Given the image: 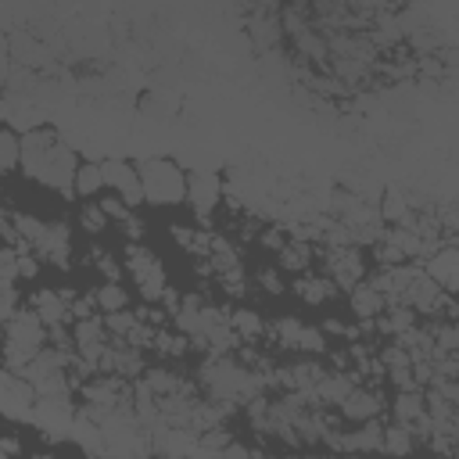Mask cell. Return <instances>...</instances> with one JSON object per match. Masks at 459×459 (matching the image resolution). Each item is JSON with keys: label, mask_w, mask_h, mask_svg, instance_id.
I'll list each match as a JSON object with an SVG mask.
<instances>
[{"label": "cell", "mask_w": 459, "mask_h": 459, "mask_svg": "<svg viewBox=\"0 0 459 459\" xmlns=\"http://www.w3.org/2000/svg\"><path fill=\"white\" fill-rule=\"evenodd\" d=\"M18 165L25 169V176L39 179L43 186H54V190H61V194H75L72 186H75V169H79V161H75L72 147H68L57 133L39 129V126L29 129V133L22 136V158H18Z\"/></svg>", "instance_id": "cell-1"}, {"label": "cell", "mask_w": 459, "mask_h": 459, "mask_svg": "<svg viewBox=\"0 0 459 459\" xmlns=\"http://www.w3.org/2000/svg\"><path fill=\"white\" fill-rule=\"evenodd\" d=\"M47 348V326L32 308H14L4 323V359L11 373H18L25 362H32Z\"/></svg>", "instance_id": "cell-2"}, {"label": "cell", "mask_w": 459, "mask_h": 459, "mask_svg": "<svg viewBox=\"0 0 459 459\" xmlns=\"http://www.w3.org/2000/svg\"><path fill=\"white\" fill-rule=\"evenodd\" d=\"M140 190L147 204H179L186 201V176L176 161L169 158H147L136 165Z\"/></svg>", "instance_id": "cell-3"}, {"label": "cell", "mask_w": 459, "mask_h": 459, "mask_svg": "<svg viewBox=\"0 0 459 459\" xmlns=\"http://www.w3.org/2000/svg\"><path fill=\"white\" fill-rule=\"evenodd\" d=\"M204 384L212 387V394L219 402H240V398H251L258 391V380L247 369L233 366L230 359H212L204 366Z\"/></svg>", "instance_id": "cell-4"}, {"label": "cell", "mask_w": 459, "mask_h": 459, "mask_svg": "<svg viewBox=\"0 0 459 459\" xmlns=\"http://www.w3.org/2000/svg\"><path fill=\"white\" fill-rule=\"evenodd\" d=\"M72 420H75V409H72L68 394H36L29 423H36V427L43 430V437H50V441H68Z\"/></svg>", "instance_id": "cell-5"}, {"label": "cell", "mask_w": 459, "mask_h": 459, "mask_svg": "<svg viewBox=\"0 0 459 459\" xmlns=\"http://www.w3.org/2000/svg\"><path fill=\"white\" fill-rule=\"evenodd\" d=\"M32 402H36V391L29 387V380H22L11 369H0V412L7 420H29Z\"/></svg>", "instance_id": "cell-6"}, {"label": "cell", "mask_w": 459, "mask_h": 459, "mask_svg": "<svg viewBox=\"0 0 459 459\" xmlns=\"http://www.w3.org/2000/svg\"><path fill=\"white\" fill-rule=\"evenodd\" d=\"M100 176H104V186H111L126 208L143 204V190H140L136 165H129V161H100Z\"/></svg>", "instance_id": "cell-7"}, {"label": "cell", "mask_w": 459, "mask_h": 459, "mask_svg": "<svg viewBox=\"0 0 459 459\" xmlns=\"http://www.w3.org/2000/svg\"><path fill=\"white\" fill-rule=\"evenodd\" d=\"M129 269H133V276L140 283V294H147L151 301L165 298V273H161L158 258L147 247H129Z\"/></svg>", "instance_id": "cell-8"}, {"label": "cell", "mask_w": 459, "mask_h": 459, "mask_svg": "<svg viewBox=\"0 0 459 459\" xmlns=\"http://www.w3.org/2000/svg\"><path fill=\"white\" fill-rule=\"evenodd\" d=\"M219 197H222V179L215 172L197 169V172L186 176V201L194 204L197 215H212L215 204H219Z\"/></svg>", "instance_id": "cell-9"}, {"label": "cell", "mask_w": 459, "mask_h": 459, "mask_svg": "<svg viewBox=\"0 0 459 459\" xmlns=\"http://www.w3.org/2000/svg\"><path fill=\"white\" fill-rule=\"evenodd\" d=\"M68 441H75V445H79L82 452H90L93 459H100V455H104V441H100V423H97V420H93L90 412H75Z\"/></svg>", "instance_id": "cell-10"}, {"label": "cell", "mask_w": 459, "mask_h": 459, "mask_svg": "<svg viewBox=\"0 0 459 459\" xmlns=\"http://www.w3.org/2000/svg\"><path fill=\"white\" fill-rule=\"evenodd\" d=\"M32 312L43 319V326H57V323H65V319L72 316L68 301L57 298L54 290H39V294H32Z\"/></svg>", "instance_id": "cell-11"}, {"label": "cell", "mask_w": 459, "mask_h": 459, "mask_svg": "<svg viewBox=\"0 0 459 459\" xmlns=\"http://www.w3.org/2000/svg\"><path fill=\"white\" fill-rule=\"evenodd\" d=\"M337 405H341V412H344L348 420H373V416H377V409H380V398H377L373 391L351 387Z\"/></svg>", "instance_id": "cell-12"}, {"label": "cell", "mask_w": 459, "mask_h": 459, "mask_svg": "<svg viewBox=\"0 0 459 459\" xmlns=\"http://www.w3.org/2000/svg\"><path fill=\"white\" fill-rule=\"evenodd\" d=\"M455 251L452 247H445V251H437L434 258H430V265H427V280L430 283H437L441 290H455V280H459V273H455Z\"/></svg>", "instance_id": "cell-13"}, {"label": "cell", "mask_w": 459, "mask_h": 459, "mask_svg": "<svg viewBox=\"0 0 459 459\" xmlns=\"http://www.w3.org/2000/svg\"><path fill=\"white\" fill-rule=\"evenodd\" d=\"M330 269H333V280L344 283V287H355L362 280V262H359L355 251H333Z\"/></svg>", "instance_id": "cell-14"}, {"label": "cell", "mask_w": 459, "mask_h": 459, "mask_svg": "<svg viewBox=\"0 0 459 459\" xmlns=\"http://www.w3.org/2000/svg\"><path fill=\"white\" fill-rule=\"evenodd\" d=\"M351 308H355V316L369 319V316H377L384 308V294L373 283H355L351 287Z\"/></svg>", "instance_id": "cell-15"}, {"label": "cell", "mask_w": 459, "mask_h": 459, "mask_svg": "<svg viewBox=\"0 0 459 459\" xmlns=\"http://www.w3.org/2000/svg\"><path fill=\"white\" fill-rule=\"evenodd\" d=\"M380 448L391 452V455H405L412 448V430L405 423H394V427H384L380 434Z\"/></svg>", "instance_id": "cell-16"}, {"label": "cell", "mask_w": 459, "mask_h": 459, "mask_svg": "<svg viewBox=\"0 0 459 459\" xmlns=\"http://www.w3.org/2000/svg\"><path fill=\"white\" fill-rule=\"evenodd\" d=\"M380 434H384V427H362L359 434L337 437V445L341 448H351V452H373V448H380Z\"/></svg>", "instance_id": "cell-17"}, {"label": "cell", "mask_w": 459, "mask_h": 459, "mask_svg": "<svg viewBox=\"0 0 459 459\" xmlns=\"http://www.w3.org/2000/svg\"><path fill=\"white\" fill-rule=\"evenodd\" d=\"M75 194H97V190H104V176H100V165L97 161H90V165H79L75 169V186H72Z\"/></svg>", "instance_id": "cell-18"}, {"label": "cell", "mask_w": 459, "mask_h": 459, "mask_svg": "<svg viewBox=\"0 0 459 459\" xmlns=\"http://www.w3.org/2000/svg\"><path fill=\"white\" fill-rule=\"evenodd\" d=\"M22 158V136L7 126H0V169H14Z\"/></svg>", "instance_id": "cell-19"}, {"label": "cell", "mask_w": 459, "mask_h": 459, "mask_svg": "<svg viewBox=\"0 0 459 459\" xmlns=\"http://www.w3.org/2000/svg\"><path fill=\"white\" fill-rule=\"evenodd\" d=\"M394 416H398V423H423L427 420V412H423V402H420V394H402L398 398V405H394Z\"/></svg>", "instance_id": "cell-20"}, {"label": "cell", "mask_w": 459, "mask_h": 459, "mask_svg": "<svg viewBox=\"0 0 459 459\" xmlns=\"http://www.w3.org/2000/svg\"><path fill=\"white\" fill-rule=\"evenodd\" d=\"M97 305L111 316V312H122L126 308V290L118 287V283H104L100 290H97Z\"/></svg>", "instance_id": "cell-21"}, {"label": "cell", "mask_w": 459, "mask_h": 459, "mask_svg": "<svg viewBox=\"0 0 459 459\" xmlns=\"http://www.w3.org/2000/svg\"><path fill=\"white\" fill-rule=\"evenodd\" d=\"M230 330H233L237 337H255V333L262 330V319H258L255 312L240 308V312H233V316H230Z\"/></svg>", "instance_id": "cell-22"}, {"label": "cell", "mask_w": 459, "mask_h": 459, "mask_svg": "<svg viewBox=\"0 0 459 459\" xmlns=\"http://www.w3.org/2000/svg\"><path fill=\"white\" fill-rule=\"evenodd\" d=\"M294 348H305V351H323V333H319V330H308V326H301V330H298V341H294Z\"/></svg>", "instance_id": "cell-23"}, {"label": "cell", "mask_w": 459, "mask_h": 459, "mask_svg": "<svg viewBox=\"0 0 459 459\" xmlns=\"http://www.w3.org/2000/svg\"><path fill=\"white\" fill-rule=\"evenodd\" d=\"M104 212H100V204H90V208H82V226L90 230V233H100L104 230Z\"/></svg>", "instance_id": "cell-24"}, {"label": "cell", "mask_w": 459, "mask_h": 459, "mask_svg": "<svg viewBox=\"0 0 459 459\" xmlns=\"http://www.w3.org/2000/svg\"><path fill=\"white\" fill-rule=\"evenodd\" d=\"M301 287H305V290H301L305 301H323V298L330 294V283H326V280H305Z\"/></svg>", "instance_id": "cell-25"}, {"label": "cell", "mask_w": 459, "mask_h": 459, "mask_svg": "<svg viewBox=\"0 0 459 459\" xmlns=\"http://www.w3.org/2000/svg\"><path fill=\"white\" fill-rule=\"evenodd\" d=\"M384 215H387V219H405V215H409V208H405V201H402L398 194H387V204H384Z\"/></svg>", "instance_id": "cell-26"}, {"label": "cell", "mask_w": 459, "mask_h": 459, "mask_svg": "<svg viewBox=\"0 0 459 459\" xmlns=\"http://www.w3.org/2000/svg\"><path fill=\"white\" fill-rule=\"evenodd\" d=\"M36 459H54V455H36Z\"/></svg>", "instance_id": "cell-27"}]
</instances>
